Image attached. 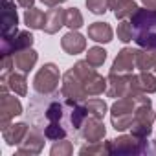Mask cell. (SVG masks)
Returning <instances> with one entry per match:
<instances>
[{
    "mask_svg": "<svg viewBox=\"0 0 156 156\" xmlns=\"http://www.w3.org/2000/svg\"><path fill=\"white\" fill-rule=\"evenodd\" d=\"M140 96L136 98H118V101L110 107V121L112 127L119 132L130 129L132 121H134V114H136V107H138Z\"/></svg>",
    "mask_w": 156,
    "mask_h": 156,
    "instance_id": "cell-5",
    "label": "cell"
},
{
    "mask_svg": "<svg viewBox=\"0 0 156 156\" xmlns=\"http://www.w3.org/2000/svg\"><path fill=\"white\" fill-rule=\"evenodd\" d=\"M44 19H46V13H42L39 8H30L24 11V22L30 30H42Z\"/></svg>",
    "mask_w": 156,
    "mask_h": 156,
    "instance_id": "cell-25",
    "label": "cell"
},
{
    "mask_svg": "<svg viewBox=\"0 0 156 156\" xmlns=\"http://www.w3.org/2000/svg\"><path fill=\"white\" fill-rule=\"evenodd\" d=\"M46 140H48V138L44 136V132H42V130H39V129H35V127H31V129H30V132L26 134L24 141L19 145L17 154H19V156H33V154H41V151L44 149Z\"/></svg>",
    "mask_w": 156,
    "mask_h": 156,
    "instance_id": "cell-11",
    "label": "cell"
},
{
    "mask_svg": "<svg viewBox=\"0 0 156 156\" xmlns=\"http://www.w3.org/2000/svg\"><path fill=\"white\" fill-rule=\"evenodd\" d=\"M87 8L94 15H103L110 9V0H87Z\"/></svg>",
    "mask_w": 156,
    "mask_h": 156,
    "instance_id": "cell-32",
    "label": "cell"
},
{
    "mask_svg": "<svg viewBox=\"0 0 156 156\" xmlns=\"http://www.w3.org/2000/svg\"><path fill=\"white\" fill-rule=\"evenodd\" d=\"M110 9L118 20H125L138 11V4L134 0H110Z\"/></svg>",
    "mask_w": 156,
    "mask_h": 156,
    "instance_id": "cell-20",
    "label": "cell"
},
{
    "mask_svg": "<svg viewBox=\"0 0 156 156\" xmlns=\"http://www.w3.org/2000/svg\"><path fill=\"white\" fill-rule=\"evenodd\" d=\"M143 8H149V9H156V0H141Z\"/></svg>",
    "mask_w": 156,
    "mask_h": 156,
    "instance_id": "cell-35",
    "label": "cell"
},
{
    "mask_svg": "<svg viewBox=\"0 0 156 156\" xmlns=\"http://www.w3.org/2000/svg\"><path fill=\"white\" fill-rule=\"evenodd\" d=\"M112 37H114V31L108 22H92L88 26V39H92L94 42L108 44Z\"/></svg>",
    "mask_w": 156,
    "mask_h": 156,
    "instance_id": "cell-19",
    "label": "cell"
},
{
    "mask_svg": "<svg viewBox=\"0 0 156 156\" xmlns=\"http://www.w3.org/2000/svg\"><path fill=\"white\" fill-rule=\"evenodd\" d=\"M33 42H35V37L26 31V30H17L15 33L8 35V37H2V55L4 53H17L20 50H26V48H33Z\"/></svg>",
    "mask_w": 156,
    "mask_h": 156,
    "instance_id": "cell-10",
    "label": "cell"
},
{
    "mask_svg": "<svg viewBox=\"0 0 156 156\" xmlns=\"http://www.w3.org/2000/svg\"><path fill=\"white\" fill-rule=\"evenodd\" d=\"M107 87H108V79H105L98 72H94L85 81V90L88 96H101L103 92H107Z\"/></svg>",
    "mask_w": 156,
    "mask_h": 156,
    "instance_id": "cell-23",
    "label": "cell"
},
{
    "mask_svg": "<svg viewBox=\"0 0 156 156\" xmlns=\"http://www.w3.org/2000/svg\"><path fill=\"white\" fill-rule=\"evenodd\" d=\"M81 156H103V154H110V140L107 141H96V143H87L79 149Z\"/></svg>",
    "mask_w": 156,
    "mask_h": 156,
    "instance_id": "cell-24",
    "label": "cell"
},
{
    "mask_svg": "<svg viewBox=\"0 0 156 156\" xmlns=\"http://www.w3.org/2000/svg\"><path fill=\"white\" fill-rule=\"evenodd\" d=\"M149 152L147 138L136 134H123L110 140V154H145Z\"/></svg>",
    "mask_w": 156,
    "mask_h": 156,
    "instance_id": "cell-7",
    "label": "cell"
},
{
    "mask_svg": "<svg viewBox=\"0 0 156 156\" xmlns=\"http://www.w3.org/2000/svg\"><path fill=\"white\" fill-rule=\"evenodd\" d=\"M19 30V15L15 0H2V37H8Z\"/></svg>",
    "mask_w": 156,
    "mask_h": 156,
    "instance_id": "cell-13",
    "label": "cell"
},
{
    "mask_svg": "<svg viewBox=\"0 0 156 156\" xmlns=\"http://www.w3.org/2000/svg\"><path fill=\"white\" fill-rule=\"evenodd\" d=\"M105 136H107L105 123H103V119H96V118H88L81 129V134H79V138H83L87 143L101 141Z\"/></svg>",
    "mask_w": 156,
    "mask_h": 156,
    "instance_id": "cell-14",
    "label": "cell"
},
{
    "mask_svg": "<svg viewBox=\"0 0 156 156\" xmlns=\"http://www.w3.org/2000/svg\"><path fill=\"white\" fill-rule=\"evenodd\" d=\"M2 77L8 79L9 90H13L15 96L24 98L28 94V79H26V73L24 72H11L9 75H2Z\"/></svg>",
    "mask_w": 156,
    "mask_h": 156,
    "instance_id": "cell-22",
    "label": "cell"
},
{
    "mask_svg": "<svg viewBox=\"0 0 156 156\" xmlns=\"http://www.w3.org/2000/svg\"><path fill=\"white\" fill-rule=\"evenodd\" d=\"M41 2H42L46 8H55V6H61V4H64L66 0H41Z\"/></svg>",
    "mask_w": 156,
    "mask_h": 156,
    "instance_id": "cell-33",
    "label": "cell"
},
{
    "mask_svg": "<svg viewBox=\"0 0 156 156\" xmlns=\"http://www.w3.org/2000/svg\"><path fill=\"white\" fill-rule=\"evenodd\" d=\"M134 68H136V50L123 48L118 51L110 66V73H132Z\"/></svg>",
    "mask_w": 156,
    "mask_h": 156,
    "instance_id": "cell-12",
    "label": "cell"
},
{
    "mask_svg": "<svg viewBox=\"0 0 156 156\" xmlns=\"http://www.w3.org/2000/svg\"><path fill=\"white\" fill-rule=\"evenodd\" d=\"M138 83H140V88L145 94H154L156 92V73H152V72H140L138 73Z\"/></svg>",
    "mask_w": 156,
    "mask_h": 156,
    "instance_id": "cell-27",
    "label": "cell"
},
{
    "mask_svg": "<svg viewBox=\"0 0 156 156\" xmlns=\"http://www.w3.org/2000/svg\"><path fill=\"white\" fill-rule=\"evenodd\" d=\"M87 61H88L94 68H99V66H103V62L107 61V51H105L101 46H92V48H88V51H87Z\"/></svg>",
    "mask_w": 156,
    "mask_h": 156,
    "instance_id": "cell-28",
    "label": "cell"
},
{
    "mask_svg": "<svg viewBox=\"0 0 156 156\" xmlns=\"http://www.w3.org/2000/svg\"><path fill=\"white\" fill-rule=\"evenodd\" d=\"M77 103L66 99L62 94H37L30 105H28V119L31 121V127L44 132L48 141H59L66 140L68 136H75L72 112Z\"/></svg>",
    "mask_w": 156,
    "mask_h": 156,
    "instance_id": "cell-1",
    "label": "cell"
},
{
    "mask_svg": "<svg viewBox=\"0 0 156 156\" xmlns=\"http://www.w3.org/2000/svg\"><path fill=\"white\" fill-rule=\"evenodd\" d=\"M85 107L88 110V116L90 118H96V119H103L107 116V112H108L107 103L103 99H99V98H92V99L85 101Z\"/></svg>",
    "mask_w": 156,
    "mask_h": 156,
    "instance_id": "cell-26",
    "label": "cell"
},
{
    "mask_svg": "<svg viewBox=\"0 0 156 156\" xmlns=\"http://www.w3.org/2000/svg\"><path fill=\"white\" fill-rule=\"evenodd\" d=\"M61 48L68 53V55H79L87 50V39L77 31V30H70L62 39H61Z\"/></svg>",
    "mask_w": 156,
    "mask_h": 156,
    "instance_id": "cell-15",
    "label": "cell"
},
{
    "mask_svg": "<svg viewBox=\"0 0 156 156\" xmlns=\"http://www.w3.org/2000/svg\"><path fill=\"white\" fill-rule=\"evenodd\" d=\"M118 39L121 41V42H130V41H134V33H132V24H130V20L127 22V20H121L119 24H118Z\"/></svg>",
    "mask_w": 156,
    "mask_h": 156,
    "instance_id": "cell-31",
    "label": "cell"
},
{
    "mask_svg": "<svg viewBox=\"0 0 156 156\" xmlns=\"http://www.w3.org/2000/svg\"><path fill=\"white\" fill-rule=\"evenodd\" d=\"M61 94H62L66 99L75 101V103H83V101L88 98V94H87V90H85V81L75 73L73 68H70V70L64 72V75H62Z\"/></svg>",
    "mask_w": 156,
    "mask_h": 156,
    "instance_id": "cell-8",
    "label": "cell"
},
{
    "mask_svg": "<svg viewBox=\"0 0 156 156\" xmlns=\"http://www.w3.org/2000/svg\"><path fill=\"white\" fill-rule=\"evenodd\" d=\"M154 121H156V110H152V101H151V98H147V94H141L138 107H136L134 121L130 125V132L136 136H141V138H149L152 132Z\"/></svg>",
    "mask_w": 156,
    "mask_h": 156,
    "instance_id": "cell-4",
    "label": "cell"
},
{
    "mask_svg": "<svg viewBox=\"0 0 156 156\" xmlns=\"http://www.w3.org/2000/svg\"><path fill=\"white\" fill-rule=\"evenodd\" d=\"M72 152H73V143L70 140H59L50 149V154L51 156H70Z\"/></svg>",
    "mask_w": 156,
    "mask_h": 156,
    "instance_id": "cell-30",
    "label": "cell"
},
{
    "mask_svg": "<svg viewBox=\"0 0 156 156\" xmlns=\"http://www.w3.org/2000/svg\"><path fill=\"white\" fill-rule=\"evenodd\" d=\"M28 132H30L28 123H15V125H9L8 129L2 130V138H4V141L9 147H15V145L19 147L24 141V138H26Z\"/></svg>",
    "mask_w": 156,
    "mask_h": 156,
    "instance_id": "cell-18",
    "label": "cell"
},
{
    "mask_svg": "<svg viewBox=\"0 0 156 156\" xmlns=\"http://www.w3.org/2000/svg\"><path fill=\"white\" fill-rule=\"evenodd\" d=\"M108 87L107 96L108 98H136L145 94L140 88L138 73H108Z\"/></svg>",
    "mask_w": 156,
    "mask_h": 156,
    "instance_id": "cell-3",
    "label": "cell"
},
{
    "mask_svg": "<svg viewBox=\"0 0 156 156\" xmlns=\"http://www.w3.org/2000/svg\"><path fill=\"white\" fill-rule=\"evenodd\" d=\"M136 68L140 72H152L156 73V51L140 48L136 50Z\"/></svg>",
    "mask_w": 156,
    "mask_h": 156,
    "instance_id": "cell-21",
    "label": "cell"
},
{
    "mask_svg": "<svg viewBox=\"0 0 156 156\" xmlns=\"http://www.w3.org/2000/svg\"><path fill=\"white\" fill-rule=\"evenodd\" d=\"M59 81H61V72L53 62L42 64V68L35 73L33 79V88L37 94H53L59 90Z\"/></svg>",
    "mask_w": 156,
    "mask_h": 156,
    "instance_id": "cell-6",
    "label": "cell"
},
{
    "mask_svg": "<svg viewBox=\"0 0 156 156\" xmlns=\"http://www.w3.org/2000/svg\"><path fill=\"white\" fill-rule=\"evenodd\" d=\"M13 61H15V68L19 72L30 73L35 68L37 61H39V53L33 48H26V50H20V51L13 53Z\"/></svg>",
    "mask_w": 156,
    "mask_h": 156,
    "instance_id": "cell-17",
    "label": "cell"
},
{
    "mask_svg": "<svg viewBox=\"0 0 156 156\" xmlns=\"http://www.w3.org/2000/svg\"><path fill=\"white\" fill-rule=\"evenodd\" d=\"M83 24H85V19H83L79 9L77 8H68L66 9V26L70 30H79V28H83Z\"/></svg>",
    "mask_w": 156,
    "mask_h": 156,
    "instance_id": "cell-29",
    "label": "cell"
},
{
    "mask_svg": "<svg viewBox=\"0 0 156 156\" xmlns=\"http://www.w3.org/2000/svg\"><path fill=\"white\" fill-rule=\"evenodd\" d=\"M154 151H156V138H154Z\"/></svg>",
    "mask_w": 156,
    "mask_h": 156,
    "instance_id": "cell-36",
    "label": "cell"
},
{
    "mask_svg": "<svg viewBox=\"0 0 156 156\" xmlns=\"http://www.w3.org/2000/svg\"><path fill=\"white\" fill-rule=\"evenodd\" d=\"M134 42L140 48L156 51V9L138 8V11L130 17Z\"/></svg>",
    "mask_w": 156,
    "mask_h": 156,
    "instance_id": "cell-2",
    "label": "cell"
},
{
    "mask_svg": "<svg viewBox=\"0 0 156 156\" xmlns=\"http://www.w3.org/2000/svg\"><path fill=\"white\" fill-rule=\"evenodd\" d=\"M62 26H66V9H62L61 6L50 8L46 11V19H44V28L42 31L48 35L57 33Z\"/></svg>",
    "mask_w": 156,
    "mask_h": 156,
    "instance_id": "cell-16",
    "label": "cell"
},
{
    "mask_svg": "<svg viewBox=\"0 0 156 156\" xmlns=\"http://www.w3.org/2000/svg\"><path fill=\"white\" fill-rule=\"evenodd\" d=\"M22 114V103L19 98L9 96L8 92H2L0 96V129H8L11 125V119Z\"/></svg>",
    "mask_w": 156,
    "mask_h": 156,
    "instance_id": "cell-9",
    "label": "cell"
},
{
    "mask_svg": "<svg viewBox=\"0 0 156 156\" xmlns=\"http://www.w3.org/2000/svg\"><path fill=\"white\" fill-rule=\"evenodd\" d=\"M15 2H17L20 8H24V9H30V8H33L35 0H15Z\"/></svg>",
    "mask_w": 156,
    "mask_h": 156,
    "instance_id": "cell-34",
    "label": "cell"
}]
</instances>
